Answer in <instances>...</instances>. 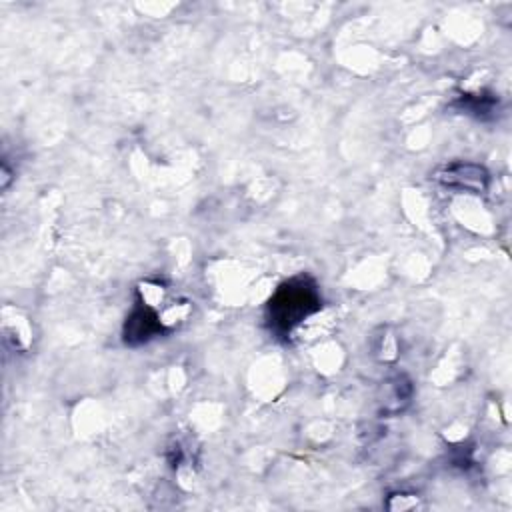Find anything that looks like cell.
<instances>
[{
	"label": "cell",
	"instance_id": "6da1fadb",
	"mask_svg": "<svg viewBox=\"0 0 512 512\" xmlns=\"http://www.w3.org/2000/svg\"><path fill=\"white\" fill-rule=\"evenodd\" d=\"M316 308H318L316 290L312 286H306V282H300V284L290 282L282 286L270 302L272 322L282 330H290L294 324L300 322L302 316L310 314Z\"/></svg>",
	"mask_w": 512,
	"mask_h": 512
},
{
	"label": "cell",
	"instance_id": "7a4b0ae2",
	"mask_svg": "<svg viewBox=\"0 0 512 512\" xmlns=\"http://www.w3.org/2000/svg\"><path fill=\"white\" fill-rule=\"evenodd\" d=\"M440 180L452 188L480 192L486 188L488 174L484 172V168L474 166V164H454V166H448L440 174Z\"/></svg>",
	"mask_w": 512,
	"mask_h": 512
}]
</instances>
